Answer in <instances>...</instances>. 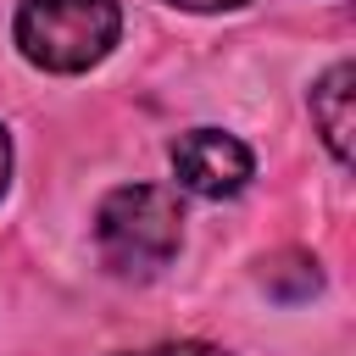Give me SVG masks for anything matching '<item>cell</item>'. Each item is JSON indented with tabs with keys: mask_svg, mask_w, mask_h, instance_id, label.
I'll use <instances>...</instances> for the list:
<instances>
[{
	"mask_svg": "<svg viewBox=\"0 0 356 356\" xmlns=\"http://www.w3.org/2000/svg\"><path fill=\"white\" fill-rule=\"evenodd\" d=\"M178 239H184V211H178V195L161 184H122L95 211L100 261L122 278L161 273L178 256Z\"/></svg>",
	"mask_w": 356,
	"mask_h": 356,
	"instance_id": "6da1fadb",
	"label": "cell"
},
{
	"mask_svg": "<svg viewBox=\"0 0 356 356\" xmlns=\"http://www.w3.org/2000/svg\"><path fill=\"white\" fill-rule=\"evenodd\" d=\"M122 33L117 0H22L17 44L44 72H89Z\"/></svg>",
	"mask_w": 356,
	"mask_h": 356,
	"instance_id": "7a4b0ae2",
	"label": "cell"
},
{
	"mask_svg": "<svg viewBox=\"0 0 356 356\" xmlns=\"http://www.w3.org/2000/svg\"><path fill=\"white\" fill-rule=\"evenodd\" d=\"M172 172L189 195H206V200H222V195H239L245 178H250V150L222 134V128H189L172 139Z\"/></svg>",
	"mask_w": 356,
	"mask_h": 356,
	"instance_id": "3957f363",
	"label": "cell"
},
{
	"mask_svg": "<svg viewBox=\"0 0 356 356\" xmlns=\"http://www.w3.org/2000/svg\"><path fill=\"white\" fill-rule=\"evenodd\" d=\"M350 95H356V67L350 61L328 67L312 89V122H317L323 145L334 150V161H350Z\"/></svg>",
	"mask_w": 356,
	"mask_h": 356,
	"instance_id": "277c9868",
	"label": "cell"
},
{
	"mask_svg": "<svg viewBox=\"0 0 356 356\" xmlns=\"http://www.w3.org/2000/svg\"><path fill=\"white\" fill-rule=\"evenodd\" d=\"M134 356H228V350L200 345V339H178V345H150V350H134Z\"/></svg>",
	"mask_w": 356,
	"mask_h": 356,
	"instance_id": "5b68a950",
	"label": "cell"
},
{
	"mask_svg": "<svg viewBox=\"0 0 356 356\" xmlns=\"http://www.w3.org/2000/svg\"><path fill=\"white\" fill-rule=\"evenodd\" d=\"M172 6H184V11H234L245 0H172Z\"/></svg>",
	"mask_w": 356,
	"mask_h": 356,
	"instance_id": "8992f818",
	"label": "cell"
},
{
	"mask_svg": "<svg viewBox=\"0 0 356 356\" xmlns=\"http://www.w3.org/2000/svg\"><path fill=\"white\" fill-rule=\"evenodd\" d=\"M6 178H11V139H6V128H0V189H6Z\"/></svg>",
	"mask_w": 356,
	"mask_h": 356,
	"instance_id": "52a82bcc",
	"label": "cell"
}]
</instances>
